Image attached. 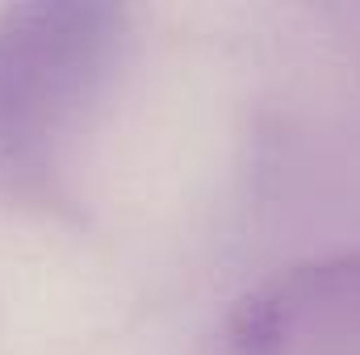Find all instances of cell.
Wrapping results in <instances>:
<instances>
[{"label":"cell","instance_id":"6da1fadb","mask_svg":"<svg viewBox=\"0 0 360 355\" xmlns=\"http://www.w3.org/2000/svg\"><path fill=\"white\" fill-rule=\"evenodd\" d=\"M134 17L109 0L0 8V201L63 213L80 147L130 55Z\"/></svg>","mask_w":360,"mask_h":355},{"label":"cell","instance_id":"7a4b0ae2","mask_svg":"<svg viewBox=\"0 0 360 355\" xmlns=\"http://www.w3.org/2000/svg\"><path fill=\"white\" fill-rule=\"evenodd\" d=\"M197 355H360V247L264 276L218 314Z\"/></svg>","mask_w":360,"mask_h":355},{"label":"cell","instance_id":"3957f363","mask_svg":"<svg viewBox=\"0 0 360 355\" xmlns=\"http://www.w3.org/2000/svg\"><path fill=\"white\" fill-rule=\"evenodd\" d=\"M352 59H356V72H360V8L352 13Z\"/></svg>","mask_w":360,"mask_h":355}]
</instances>
